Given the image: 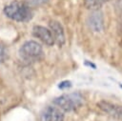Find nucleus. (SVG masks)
Segmentation results:
<instances>
[{
    "label": "nucleus",
    "instance_id": "obj_1",
    "mask_svg": "<svg viewBox=\"0 0 122 121\" xmlns=\"http://www.w3.org/2000/svg\"><path fill=\"white\" fill-rule=\"evenodd\" d=\"M4 13L10 19L17 22H28L33 16L30 5L22 1H12L5 6Z\"/></svg>",
    "mask_w": 122,
    "mask_h": 121
},
{
    "label": "nucleus",
    "instance_id": "obj_12",
    "mask_svg": "<svg viewBox=\"0 0 122 121\" xmlns=\"http://www.w3.org/2000/svg\"><path fill=\"white\" fill-rule=\"evenodd\" d=\"M71 86V81H63V82H61V83L58 85V87H59L60 89H67V88H70Z\"/></svg>",
    "mask_w": 122,
    "mask_h": 121
},
{
    "label": "nucleus",
    "instance_id": "obj_2",
    "mask_svg": "<svg viewBox=\"0 0 122 121\" xmlns=\"http://www.w3.org/2000/svg\"><path fill=\"white\" fill-rule=\"evenodd\" d=\"M53 104L60 110L71 111L78 109L83 104V97L80 93H68L63 94L53 100Z\"/></svg>",
    "mask_w": 122,
    "mask_h": 121
},
{
    "label": "nucleus",
    "instance_id": "obj_9",
    "mask_svg": "<svg viewBox=\"0 0 122 121\" xmlns=\"http://www.w3.org/2000/svg\"><path fill=\"white\" fill-rule=\"evenodd\" d=\"M108 0H84V6L91 10H98Z\"/></svg>",
    "mask_w": 122,
    "mask_h": 121
},
{
    "label": "nucleus",
    "instance_id": "obj_8",
    "mask_svg": "<svg viewBox=\"0 0 122 121\" xmlns=\"http://www.w3.org/2000/svg\"><path fill=\"white\" fill-rule=\"evenodd\" d=\"M89 25L93 30L100 31L103 29V16H102V13L100 11H98V10H93V12L89 17Z\"/></svg>",
    "mask_w": 122,
    "mask_h": 121
},
{
    "label": "nucleus",
    "instance_id": "obj_10",
    "mask_svg": "<svg viewBox=\"0 0 122 121\" xmlns=\"http://www.w3.org/2000/svg\"><path fill=\"white\" fill-rule=\"evenodd\" d=\"M7 56V52H6V49L3 45L0 44V62H3L5 60Z\"/></svg>",
    "mask_w": 122,
    "mask_h": 121
},
{
    "label": "nucleus",
    "instance_id": "obj_6",
    "mask_svg": "<svg viewBox=\"0 0 122 121\" xmlns=\"http://www.w3.org/2000/svg\"><path fill=\"white\" fill-rule=\"evenodd\" d=\"M97 105L104 112L108 113L109 115L114 118L122 119V106H118V105L106 102V101H101Z\"/></svg>",
    "mask_w": 122,
    "mask_h": 121
},
{
    "label": "nucleus",
    "instance_id": "obj_7",
    "mask_svg": "<svg viewBox=\"0 0 122 121\" xmlns=\"http://www.w3.org/2000/svg\"><path fill=\"white\" fill-rule=\"evenodd\" d=\"M50 28H51V31L53 35L54 42L58 46H62L65 43V34H64V30H63L61 24L59 22L53 20V21L50 22Z\"/></svg>",
    "mask_w": 122,
    "mask_h": 121
},
{
    "label": "nucleus",
    "instance_id": "obj_4",
    "mask_svg": "<svg viewBox=\"0 0 122 121\" xmlns=\"http://www.w3.org/2000/svg\"><path fill=\"white\" fill-rule=\"evenodd\" d=\"M40 121H64V114L58 107L48 106L42 111Z\"/></svg>",
    "mask_w": 122,
    "mask_h": 121
},
{
    "label": "nucleus",
    "instance_id": "obj_3",
    "mask_svg": "<svg viewBox=\"0 0 122 121\" xmlns=\"http://www.w3.org/2000/svg\"><path fill=\"white\" fill-rule=\"evenodd\" d=\"M19 53L20 56L26 61H36L43 56V50L37 42L27 41L21 46Z\"/></svg>",
    "mask_w": 122,
    "mask_h": 121
},
{
    "label": "nucleus",
    "instance_id": "obj_5",
    "mask_svg": "<svg viewBox=\"0 0 122 121\" xmlns=\"http://www.w3.org/2000/svg\"><path fill=\"white\" fill-rule=\"evenodd\" d=\"M32 34L34 37L39 38L48 46H51L54 43V38L50 30L42 26H34L32 29Z\"/></svg>",
    "mask_w": 122,
    "mask_h": 121
},
{
    "label": "nucleus",
    "instance_id": "obj_11",
    "mask_svg": "<svg viewBox=\"0 0 122 121\" xmlns=\"http://www.w3.org/2000/svg\"><path fill=\"white\" fill-rule=\"evenodd\" d=\"M48 0H27V3L29 5H41Z\"/></svg>",
    "mask_w": 122,
    "mask_h": 121
}]
</instances>
